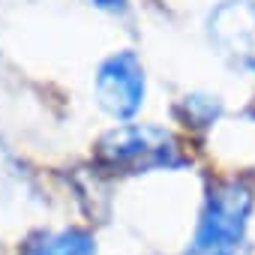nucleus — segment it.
I'll return each mask as SVG.
<instances>
[{"label":"nucleus","instance_id":"1","mask_svg":"<svg viewBox=\"0 0 255 255\" xmlns=\"http://www.w3.org/2000/svg\"><path fill=\"white\" fill-rule=\"evenodd\" d=\"M252 189L231 177L210 186L186 255H237L246 237Z\"/></svg>","mask_w":255,"mask_h":255},{"label":"nucleus","instance_id":"2","mask_svg":"<svg viewBox=\"0 0 255 255\" xmlns=\"http://www.w3.org/2000/svg\"><path fill=\"white\" fill-rule=\"evenodd\" d=\"M99 165L123 174H138L153 168H180L186 156L180 153L177 138L159 126H117L96 144Z\"/></svg>","mask_w":255,"mask_h":255},{"label":"nucleus","instance_id":"3","mask_svg":"<svg viewBox=\"0 0 255 255\" xmlns=\"http://www.w3.org/2000/svg\"><path fill=\"white\" fill-rule=\"evenodd\" d=\"M93 90H96V102L111 117L117 120L135 117L138 108L144 105V90H147V78H144V66L138 54L129 48L108 54L96 66Z\"/></svg>","mask_w":255,"mask_h":255},{"label":"nucleus","instance_id":"4","mask_svg":"<svg viewBox=\"0 0 255 255\" xmlns=\"http://www.w3.org/2000/svg\"><path fill=\"white\" fill-rule=\"evenodd\" d=\"M21 255H96V240L84 228H57L27 237Z\"/></svg>","mask_w":255,"mask_h":255},{"label":"nucleus","instance_id":"5","mask_svg":"<svg viewBox=\"0 0 255 255\" xmlns=\"http://www.w3.org/2000/svg\"><path fill=\"white\" fill-rule=\"evenodd\" d=\"M93 9H102V12H111V15H123L129 9V0H87Z\"/></svg>","mask_w":255,"mask_h":255}]
</instances>
